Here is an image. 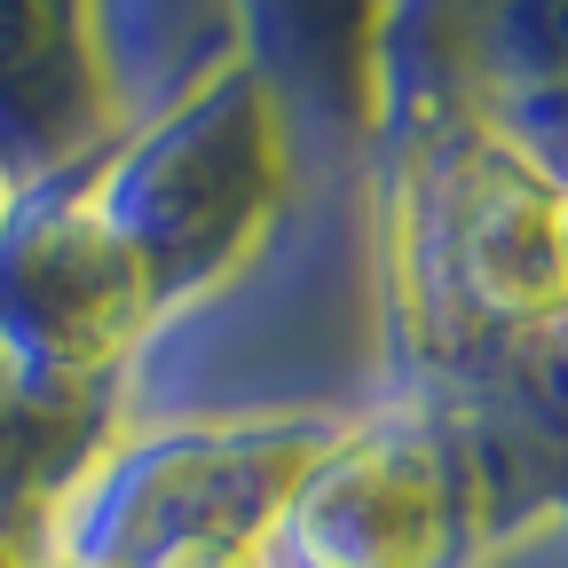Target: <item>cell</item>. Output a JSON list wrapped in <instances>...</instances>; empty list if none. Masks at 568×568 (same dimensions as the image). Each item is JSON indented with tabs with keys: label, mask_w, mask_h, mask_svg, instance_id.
<instances>
[{
	"label": "cell",
	"mask_w": 568,
	"mask_h": 568,
	"mask_svg": "<svg viewBox=\"0 0 568 568\" xmlns=\"http://www.w3.org/2000/svg\"><path fill=\"white\" fill-rule=\"evenodd\" d=\"M9 197H17V182H9V174H0V213H9Z\"/></svg>",
	"instance_id": "cell-1"
}]
</instances>
